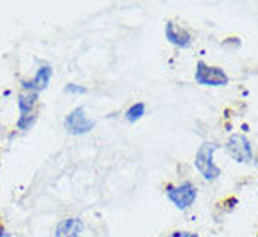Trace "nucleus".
I'll return each instance as SVG.
<instances>
[{"label":"nucleus","instance_id":"1","mask_svg":"<svg viewBox=\"0 0 258 237\" xmlns=\"http://www.w3.org/2000/svg\"><path fill=\"white\" fill-rule=\"evenodd\" d=\"M213 152H215V145L211 143H204L196 152V160H194V166L196 170L204 175L206 181H213L221 175V170L215 166L213 162Z\"/></svg>","mask_w":258,"mask_h":237},{"label":"nucleus","instance_id":"2","mask_svg":"<svg viewBox=\"0 0 258 237\" xmlns=\"http://www.w3.org/2000/svg\"><path fill=\"white\" fill-rule=\"evenodd\" d=\"M196 81L200 85L206 87H224L228 83V75L222 72L221 68H215V66H208L204 60H200L196 64Z\"/></svg>","mask_w":258,"mask_h":237},{"label":"nucleus","instance_id":"3","mask_svg":"<svg viewBox=\"0 0 258 237\" xmlns=\"http://www.w3.org/2000/svg\"><path fill=\"white\" fill-rule=\"evenodd\" d=\"M196 187L192 183H181L177 187H168V198L177 209H188L196 200Z\"/></svg>","mask_w":258,"mask_h":237},{"label":"nucleus","instance_id":"4","mask_svg":"<svg viewBox=\"0 0 258 237\" xmlns=\"http://www.w3.org/2000/svg\"><path fill=\"white\" fill-rule=\"evenodd\" d=\"M228 152L230 156L234 158V160H237V162H252V147L251 143H249V139L245 136H239V134H236V136H232L228 139Z\"/></svg>","mask_w":258,"mask_h":237},{"label":"nucleus","instance_id":"5","mask_svg":"<svg viewBox=\"0 0 258 237\" xmlns=\"http://www.w3.org/2000/svg\"><path fill=\"white\" fill-rule=\"evenodd\" d=\"M19 111H21V117H19V122L17 126L21 130H27L32 122V117H34V108H36V93H30V91H25V93L19 96Z\"/></svg>","mask_w":258,"mask_h":237},{"label":"nucleus","instance_id":"6","mask_svg":"<svg viewBox=\"0 0 258 237\" xmlns=\"http://www.w3.org/2000/svg\"><path fill=\"white\" fill-rule=\"evenodd\" d=\"M93 126H94L93 121L85 115V111H83L81 108L74 109L72 113L68 115V119H66V128H68L70 134H78V136H81V134H87Z\"/></svg>","mask_w":258,"mask_h":237},{"label":"nucleus","instance_id":"7","mask_svg":"<svg viewBox=\"0 0 258 237\" xmlns=\"http://www.w3.org/2000/svg\"><path fill=\"white\" fill-rule=\"evenodd\" d=\"M166 38H168L173 45H177V47H188V43H190L188 32H186L185 29L177 27L175 23H168V25H166Z\"/></svg>","mask_w":258,"mask_h":237},{"label":"nucleus","instance_id":"8","mask_svg":"<svg viewBox=\"0 0 258 237\" xmlns=\"http://www.w3.org/2000/svg\"><path fill=\"white\" fill-rule=\"evenodd\" d=\"M83 230V222L79 218H66L57 226V237H79Z\"/></svg>","mask_w":258,"mask_h":237},{"label":"nucleus","instance_id":"9","mask_svg":"<svg viewBox=\"0 0 258 237\" xmlns=\"http://www.w3.org/2000/svg\"><path fill=\"white\" fill-rule=\"evenodd\" d=\"M51 73H53V72H51L49 66H42V68L36 72L34 79H32V81H29V83H25V89H27V91H30V93H38V91L45 89V87H47V83H49V79H51Z\"/></svg>","mask_w":258,"mask_h":237},{"label":"nucleus","instance_id":"10","mask_svg":"<svg viewBox=\"0 0 258 237\" xmlns=\"http://www.w3.org/2000/svg\"><path fill=\"white\" fill-rule=\"evenodd\" d=\"M145 113V106L142 104V102H138V104H134L132 108L126 111V119H128L130 122H136L138 119H142Z\"/></svg>","mask_w":258,"mask_h":237},{"label":"nucleus","instance_id":"11","mask_svg":"<svg viewBox=\"0 0 258 237\" xmlns=\"http://www.w3.org/2000/svg\"><path fill=\"white\" fill-rule=\"evenodd\" d=\"M66 91H68V93H78V94L87 93V89H83V87H76V85H68L66 87Z\"/></svg>","mask_w":258,"mask_h":237},{"label":"nucleus","instance_id":"12","mask_svg":"<svg viewBox=\"0 0 258 237\" xmlns=\"http://www.w3.org/2000/svg\"><path fill=\"white\" fill-rule=\"evenodd\" d=\"M172 237H198V235L190 233V231H175V233H172Z\"/></svg>","mask_w":258,"mask_h":237}]
</instances>
